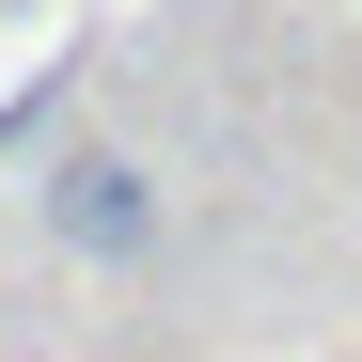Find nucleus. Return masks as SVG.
<instances>
[{
  "instance_id": "f257e3e1",
  "label": "nucleus",
  "mask_w": 362,
  "mask_h": 362,
  "mask_svg": "<svg viewBox=\"0 0 362 362\" xmlns=\"http://www.w3.org/2000/svg\"><path fill=\"white\" fill-rule=\"evenodd\" d=\"M47 236H64V252H95V268L158 252V173L110 158V142H64V158H47Z\"/></svg>"
}]
</instances>
